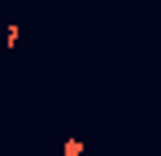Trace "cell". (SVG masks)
<instances>
[{
    "label": "cell",
    "instance_id": "6da1fadb",
    "mask_svg": "<svg viewBox=\"0 0 161 156\" xmlns=\"http://www.w3.org/2000/svg\"><path fill=\"white\" fill-rule=\"evenodd\" d=\"M57 156H83V139H70V143H65Z\"/></svg>",
    "mask_w": 161,
    "mask_h": 156
}]
</instances>
